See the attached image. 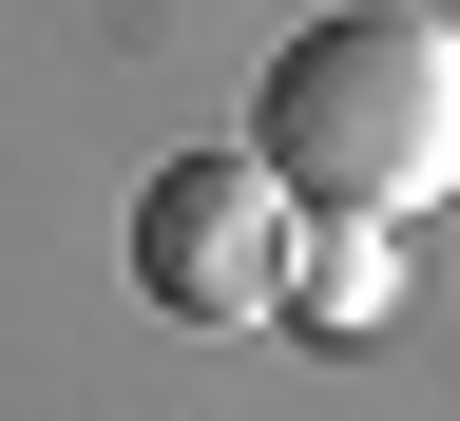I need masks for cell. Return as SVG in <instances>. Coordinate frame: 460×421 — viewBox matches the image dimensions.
Instances as JSON below:
<instances>
[{
    "label": "cell",
    "mask_w": 460,
    "mask_h": 421,
    "mask_svg": "<svg viewBox=\"0 0 460 421\" xmlns=\"http://www.w3.org/2000/svg\"><path fill=\"white\" fill-rule=\"evenodd\" d=\"M250 172L307 192L326 230L422 211L441 172H460V57L422 20H307V39L269 57V96H250Z\"/></svg>",
    "instance_id": "6da1fadb"
},
{
    "label": "cell",
    "mask_w": 460,
    "mask_h": 421,
    "mask_svg": "<svg viewBox=\"0 0 460 421\" xmlns=\"http://www.w3.org/2000/svg\"><path fill=\"white\" fill-rule=\"evenodd\" d=\"M135 287L172 326H250V307H288V192L250 153H172L154 192H135Z\"/></svg>",
    "instance_id": "7a4b0ae2"
},
{
    "label": "cell",
    "mask_w": 460,
    "mask_h": 421,
    "mask_svg": "<svg viewBox=\"0 0 460 421\" xmlns=\"http://www.w3.org/2000/svg\"><path fill=\"white\" fill-rule=\"evenodd\" d=\"M288 307L307 326H384V230H307L288 250Z\"/></svg>",
    "instance_id": "3957f363"
}]
</instances>
